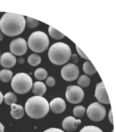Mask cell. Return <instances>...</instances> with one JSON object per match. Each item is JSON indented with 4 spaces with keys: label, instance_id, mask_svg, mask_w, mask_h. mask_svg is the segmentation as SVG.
<instances>
[{
    "label": "cell",
    "instance_id": "obj_1",
    "mask_svg": "<svg viewBox=\"0 0 116 132\" xmlns=\"http://www.w3.org/2000/svg\"><path fill=\"white\" fill-rule=\"evenodd\" d=\"M26 24V20L23 15L7 12L0 20V29L5 35L14 37L23 32Z\"/></svg>",
    "mask_w": 116,
    "mask_h": 132
},
{
    "label": "cell",
    "instance_id": "obj_2",
    "mask_svg": "<svg viewBox=\"0 0 116 132\" xmlns=\"http://www.w3.org/2000/svg\"><path fill=\"white\" fill-rule=\"evenodd\" d=\"M25 110L28 116L31 118L40 119L44 117L49 112V104L44 97L36 95L28 100Z\"/></svg>",
    "mask_w": 116,
    "mask_h": 132
},
{
    "label": "cell",
    "instance_id": "obj_3",
    "mask_svg": "<svg viewBox=\"0 0 116 132\" xmlns=\"http://www.w3.org/2000/svg\"><path fill=\"white\" fill-rule=\"evenodd\" d=\"M48 56L53 64L62 65L69 60L71 56V50L68 45L62 42L56 43L50 47Z\"/></svg>",
    "mask_w": 116,
    "mask_h": 132
},
{
    "label": "cell",
    "instance_id": "obj_4",
    "mask_svg": "<svg viewBox=\"0 0 116 132\" xmlns=\"http://www.w3.org/2000/svg\"><path fill=\"white\" fill-rule=\"evenodd\" d=\"M49 39L45 33L37 31L30 35L28 44L30 49L35 53H42L45 51L49 45Z\"/></svg>",
    "mask_w": 116,
    "mask_h": 132
},
{
    "label": "cell",
    "instance_id": "obj_5",
    "mask_svg": "<svg viewBox=\"0 0 116 132\" xmlns=\"http://www.w3.org/2000/svg\"><path fill=\"white\" fill-rule=\"evenodd\" d=\"M11 86L14 91L19 94L27 93L33 86L32 78L25 73H17L13 77Z\"/></svg>",
    "mask_w": 116,
    "mask_h": 132
},
{
    "label": "cell",
    "instance_id": "obj_6",
    "mask_svg": "<svg viewBox=\"0 0 116 132\" xmlns=\"http://www.w3.org/2000/svg\"><path fill=\"white\" fill-rule=\"evenodd\" d=\"M87 114L89 119L94 122L103 120L106 114L104 106L98 102L91 104L88 108Z\"/></svg>",
    "mask_w": 116,
    "mask_h": 132
},
{
    "label": "cell",
    "instance_id": "obj_7",
    "mask_svg": "<svg viewBox=\"0 0 116 132\" xmlns=\"http://www.w3.org/2000/svg\"><path fill=\"white\" fill-rule=\"evenodd\" d=\"M66 98L68 101L73 104H77L83 101L84 92L77 86H70L67 88Z\"/></svg>",
    "mask_w": 116,
    "mask_h": 132
},
{
    "label": "cell",
    "instance_id": "obj_8",
    "mask_svg": "<svg viewBox=\"0 0 116 132\" xmlns=\"http://www.w3.org/2000/svg\"><path fill=\"white\" fill-rule=\"evenodd\" d=\"M79 68L74 64L68 63L63 67L61 74L63 79L68 81H74L79 75Z\"/></svg>",
    "mask_w": 116,
    "mask_h": 132
},
{
    "label": "cell",
    "instance_id": "obj_9",
    "mask_svg": "<svg viewBox=\"0 0 116 132\" xmlns=\"http://www.w3.org/2000/svg\"><path fill=\"white\" fill-rule=\"evenodd\" d=\"M10 48L12 53L20 56L25 54L27 51V44L24 39L17 38L11 41Z\"/></svg>",
    "mask_w": 116,
    "mask_h": 132
},
{
    "label": "cell",
    "instance_id": "obj_10",
    "mask_svg": "<svg viewBox=\"0 0 116 132\" xmlns=\"http://www.w3.org/2000/svg\"><path fill=\"white\" fill-rule=\"evenodd\" d=\"M95 96L101 103L108 105L110 104L107 91L103 82L98 83L96 86Z\"/></svg>",
    "mask_w": 116,
    "mask_h": 132
},
{
    "label": "cell",
    "instance_id": "obj_11",
    "mask_svg": "<svg viewBox=\"0 0 116 132\" xmlns=\"http://www.w3.org/2000/svg\"><path fill=\"white\" fill-rule=\"evenodd\" d=\"M81 120L76 119L73 116H68L65 118L62 123L63 128L68 132H72L77 128L78 125L80 124Z\"/></svg>",
    "mask_w": 116,
    "mask_h": 132
},
{
    "label": "cell",
    "instance_id": "obj_12",
    "mask_svg": "<svg viewBox=\"0 0 116 132\" xmlns=\"http://www.w3.org/2000/svg\"><path fill=\"white\" fill-rule=\"evenodd\" d=\"M50 106L52 112L55 114H59L62 113L65 111L66 105L63 99L56 98L50 102Z\"/></svg>",
    "mask_w": 116,
    "mask_h": 132
},
{
    "label": "cell",
    "instance_id": "obj_13",
    "mask_svg": "<svg viewBox=\"0 0 116 132\" xmlns=\"http://www.w3.org/2000/svg\"><path fill=\"white\" fill-rule=\"evenodd\" d=\"M16 62V57L9 52L3 53L0 58V64L5 68H12L15 66Z\"/></svg>",
    "mask_w": 116,
    "mask_h": 132
},
{
    "label": "cell",
    "instance_id": "obj_14",
    "mask_svg": "<svg viewBox=\"0 0 116 132\" xmlns=\"http://www.w3.org/2000/svg\"><path fill=\"white\" fill-rule=\"evenodd\" d=\"M11 114L15 119H20L23 117L25 114L23 107L20 105L14 104L11 105Z\"/></svg>",
    "mask_w": 116,
    "mask_h": 132
},
{
    "label": "cell",
    "instance_id": "obj_15",
    "mask_svg": "<svg viewBox=\"0 0 116 132\" xmlns=\"http://www.w3.org/2000/svg\"><path fill=\"white\" fill-rule=\"evenodd\" d=\"M46 91V87L44 83L36 81L34 83L32 87V92L35 95L42 96Z\"/></svg>",
    "mask_w": 116,
    "mask_h": 132
},
{
    "label": "cell",
    "instance_id": "obj_16",
    "mask_svg": "<svg viewBox=\"0 0 116 132\" xmlns=\"http://www.w3.org/2000/svg\"><path fill=\"white\" fill-rule=\"evenodd\" d=\"M83 70L87 75H94L97 72V70L90 61H87L83 65Z\"/></svg>",
    "mask_w": 116,
    "mask_h": 132
},
{
    "label": "cell",
    "instance_id": "obj_17",
    "mask_svg": "<svg viewBox=\"0 0 116 132\" xmlns=\"http://www.w3.org/2000/svg\"><path fill=\"white\" fill-rule=\"evenodd\" d=\"M13 76V73L11 71L6 69L0 71V79L4 82H8L11 80Z\"/></svg>",
    "mask_w": 116,
    "mask_h": 132
},
{
    "label": "cell",
    "instance_id": "obj_18",
    "mask_svg": "<svg viewBox=\"0 0 116 132\" xmlns=\"http://www.w3.org/2000/svg\"><path fill=\"white\" fill-rule=\"evenodd\" d=\"M4 101L6 104L11 105L15 104L17 101V95L13 92H9L6 94L4 96Z\"/></svg>",
    "mask_w": 116,
    "mask_h": 132
},
{
    "label": "cell",
    "instance_id": "obj_19",
    "mask_svg": "<svg viewBox=\"0 0 116 132\" xmlns=\"http://www.w3.org/2000/svg\"><path fill=\"white\" fill-rule=\"evenodd\" d=\"M41 59L40 55L33 53L30 55L28 58V62L32 66H36L38 65L41 62Z\"/></svg>",
    "mask_w": 116,
    "mask_h": 132
},
{
    "label": "cell",
    "instance_id": "obj_20",
    "mask_svg": "<svg viewBox=\"0 0 116 132\" xmlns=\"http://www.w3.org/2000/svg\"><path fill=\"white\" fill-rule=\"evenodd\" d=\"M49 33L50 36L53 39L59 40L63 39L65 37V35L59 31L54 29L51 26H50L49 28Z\"/></svg>",
    "mask_w": 116,
    "mask_h": 132
},
{
    "label": "cell",
    "instance_id": "obj_21",
    "mask_svg": "<svg viewBox=\"0 0 116 132\" xmlns=\"http://www.w3.org/2000/svg\"><path fill=\"white\" fill-rule=\"evenodd\" d=\"M77 83L79 86L85 88L90 85V79L88 76L85 75H82L78 78Z\"/></svg>",
    "mask_w": 116,
    "mask_h": 132
},
{
    "label": "cell",
    "instance_id": "obj_22",
    "mask_svg": "<svg viewBox=\"0 0 116 132\" xmlns=\"http://www.w3.org/2000/svg\"><path fill=\"white\" fill-rule=\"evenodd\" d=\"M34 75L35 78L37 80H43L47 77L48 73L44 68H39L35 71Z\"/></svg>",
    "mask_w": 116,
    "mask_h": 132
},
{
    "label": "cell",
    "instance_id": "obj_23",
    "mask_svg": "<svg viewBox=\"0 0 116 132\" xmlns=\"http://www.w3.org/2000/svg\"><path fill=\"white\" fill-rule=\"evenodd\" d=\"M86 109L82 105H79L74 107L73 110V113L76 117L81 118L84 115Z\"/></svg>",
    "mask_w": 116,
    "mask_h": 132
},
{
    "label": "cell",
    "instance_id": "obj_24",
    "mask_svg": "<svg viewBox=\"0 0 116 132\" xmlns=\"http://www.w3.org/2000/svg\"><path fill=\"white\" fill-rule=\"evenodd\" d=\"M26 23L28 27L30 29H34L37 27L39 24V21L38 20L30 18L29 17H27L26 18Z\"/></svg>",
    "mask_w": 116,
    "mask_h": 132
},
{
    "label": "cell",
    "instance_id": "obj_25",
    "mask_svg": "<svg viewBox=\"0 0 116 132\" xmlns=\"http://www.w3.org/2000/svg\"><path fill=\"white\" fill-rule=\"evenodd\" d=\"M79 132H103V131L97 127L87 126L84 127Z\"/></svg>",
    "mask_w": 116,
    "mask_h": 132
},
{
    "label": "cell",
    "instance_id": "obj_26",
    "mask_svg": "<svg viewBox=\"0 0 116 132\" xmlns=\"http://www.w3.org/2000/svg\"><path fill=\"white\" fill-rule=\"evenodd\" d=\"M46 83L48 86H50V87L53 86L55 85V80L53 77H49L46 80Z\"/></svg>",
    "mask_w": 116,
    "mask_h": 132
},
{
    "label": "cell",
    "instance_id": "obj_27",
    "mask_svg": "<svg viewBox=\"0 0 116 132\" xmlns=\"http://www.w3.org/2000/svg\"><path fill=\"white\" fill-rule=\"evenodd\" d=\"M76 49H77V50L78 52L79 53V55L81 56V57H82L83 58H84V59H87L88 60H89V59L86 56V55L84 53H83V52L81 50L80 48H79L78 47L77 45H76Z\"/></svg>",
    "mask_w": 116,
    "mask_h": 132
},
{
    "label": "cell",
    "instance_id": "obj_28",
    "mask_svg": "<svg viewBox=\"0 0 116 132\" xmlns=\"http://www.w3.org/2000/svg\"><path fill=\"white\" fill-rule=\"evenodd\" d=\"M43 132H65L60 129L57 128H50Z\"/></svg>",
    "mask_w": 116,
    "mask_h": 132
},
{
    "label": "cell",
    "instance_id": "obj_29",
    "mask_svg": "<svg viewBox=\"0 0 116 132\" xmlns=\"http://www.w3.org/2000/svg\"><path fill=\"white\" fill-rule=\"evenodd\" d=\"M71 62H72L74 63H77L78 62H79V57L77 55L75 54H74L71 56Z\"/></svg>",
    "mask_w": 116,
    "mask_h": 132
},
{
    "label": "cell",
    "instance_id": "obj_30",
    "mask_svg": "<svg viewBox=\"0 0 116 132\" xmlns=\"http://www.w3.org/2000/svg\"><path fill=\"white\" fill-rule=\"evenodd\" d=\"M109 121L110 122V123L113 125V119H112V110L111 109L110 110V111H109Z\"/></svg>",
    "mask_w": 116,
    "mask_h": 132
},
{
    "label": "cell",
    "instance_id": "obj_31",
    "mask_svg": "<svg viewBox=\"0 0 116 132\" xmlns=\"http://www.w3.org/2000/svg\"><path fill=\"white\" fill-rule=\"evenodd\" d=\"M25 62V59L23 57H20L18 59V63L19 64H22Z\"/></svg>",
    "mask_w": 116,
    "mask_h": 132
},
{
    "label": "cell",
    "instance_id": "obj_32",
    "mask_svg": "<svg viewBox=\"0 0 116 132\" xmlns=\"http://www.w3.org/2000/svg\"><path fill=\"white\" fill-rule=\"evenodd\" d=\"M4 126L2 123H0V132H4Z\"/></svg>",
    "mask_w": 116,
    "mask_h": 132
},
{
    "label": "cell",
    "instance_id": "obj_33",
    "mask_svg": "<svg viewBox=\"0 0 116 132\" xmlns=\"http://www.w3.org/2000/svg\"><path fill=\"white\" fill-rule=\"evenodd\" d=\"M3 100V96L2 93L0 92V105L2 103Z\"/></svg>",
    "mask_w": 116,
    "mask_h": 132
},
{
    "label": "cell",
    "instance_id": "obj_34",
    "mask_svg": "<svg viewBox=\"0 0 116 132\" xmlns=\"http://www.w3.org/2000/svg\"><path fill=\"white\" fill-rule=\"evenodd\" d=\"M3 38H4V35L3 34L2 31H1V30H0V41L2 40Z\"/></svg>",
    "mask_w": 116,
    "mask_h": 132
},
{
    "label": "cell",
    "instance_id": "obj_35",
    "mask_svg": "<svg viewBox=\"0 0 116 132\" xmlns=\"http://www.w3.org/2000/svg\"><path fill=\"white\" fill-rule=\"evenodd\" d=\"M112 132H113V130H112Z\"/></svg>",
    "mask_w": 116,
    "mask_h": 132
},
{
    "label": "cell",
    "instance_id": "obj_36",
    "mask_svg": "<svg viewBox=\"0 0 116 132\" xmlns=\"http://www.w3.org/2000/svg\"><path fill=\"white\" fill-rule=\"evenodd\" d=\"M0 54H1V52H0Z\"/></svg>",
    "mask_w": 116,
    "mask_h": 132
}]
</instances>
